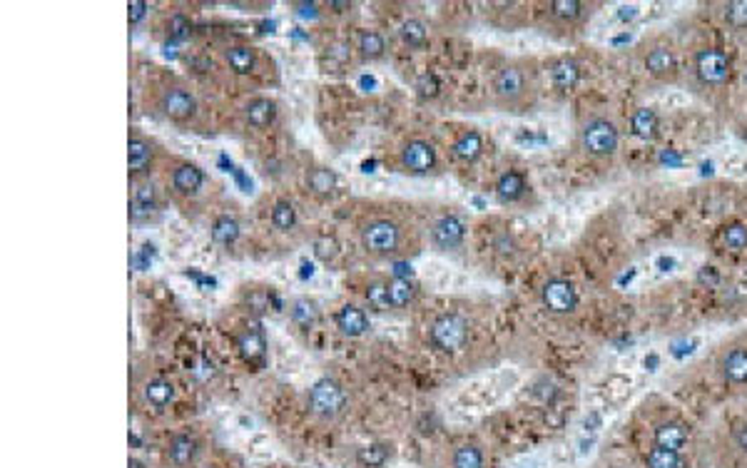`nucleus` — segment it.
Here are the masks:
<instances>
[{
    "instance_id": "1",
    "label": "nucleus",
    "mask_w": 747,
    "mask_h": 468,
    "mask_svg": "<svg viewBox=\"0 0 747 468\" xmlns=\"http://www.w3.org/2000/svg\"><path fill=\"white\" fill-rule=\"evenodd\" d=\"M683 50V88L715 112H730L735 102L738 73L722 43L702 36Z\"/></svg>"
},
{
    "instance_id": "2",
    "label": "nucleus",
    "mask_w": 747,
    "mask_h": 468,
    "mask_svg": "<svg viewBox=\"0 0 747 468\" xmlns=\"http://www.w3.org/2000/svg\"><path fill=\"white\" fill-rule=\"evenodd\" d=\"M633 423H636L638 441L680 451L688 456H702V433L665 396L650 394L643 399L636 409Z\"/></svg>"
},
{
    "instance_id": "3",
    "label": "nucleus",
    "mask_w": 747,
    "mask_h": 468,
    "mask_svg": "<svg viewBox=\"0 0 747 468\" xmlns=\"http://www.w3.org/2000/svg\"><path fill=\"white\" fill-rule=\"evenodd\" d=\"M541 73L544 68L534 57H514L498 65L489 80L493 108L511 115L535 110L541 100Z\"/></svg>"
},
{
    "instance_id": "4",
    "label": "nucleus",
    "mask_w": 747,
    "mask_h": 468,
    "mask_svg": "<svg viewBox=\"0 0 747 468\" xmlns=\"http://www.w3.org/2000/svg\"><path fill=\"white\" fill-rule=\"evenodd\" d=\"M702 459L711 468H747V401H730L702 433Z\"/></svg>"
},
{
    "instance_id": "5",
    "label": "nucleus",
    "mask_w": 747,
    "mask_h": 468,
    "mask_svg": "<svg viewBox=\"0 0 747 468\" xmlns=\"http://www.w3.org/2000/svg\"><path fill=\"white\" fill-rule=\"evenodd\" d=\"M623 145V120L613 108H588L576 122V152L583 162L610 170Z\"/></svg>"
},
{
    "instance_id": "6",
    "label": "nucleus",
    "mask_w": 747,
    "mask_h": 468,
    "mask_svg": "<svg viewBox=\"0 0 747 468\" xmlns=\"http://www.w3.org/2000/svg\"><path fill=\"white\" fill-rule=\"evenodd\" d=\"M636 63L648 88H683V50L680 43L663 30L640 37Z\"/></svg>"
},
{
    "instance_id": "7",
    "label": "nucleus",
    "mask_w": 747,
    "mask_h": 468,
    "mask_svg": "<svg viewBox=\"0 0 747 468\" xmlns=\"http://www.w3.org/2000/svg\"><path fill=\"white\" fill-rule=\"evenodd\" d=\"M600 8L603 3H591V0H548V3H541L538 26L545 36L563 43H573L586 36V30Z\"/></svg>"
},
{
    "instance_id": "8",
    "label": "nucleus",
    "mask_w": 747,
    "mask_h": 468,
    "mask_svg": "<svg viewBox=\"0 0 747 468\" xmlns=\"http://www.w3.org/2000/svg\"><path fill=\"white\" fill-rule=\"evenodd\" d=\"M712 374L728 401H747V329L720 341L712 354Z\"/></svg>"
},
{
    "instance_id": "9",
    "label": "nucleus",
    "mask_w": 747,
    "mask_h": 468,
    "mask_svg": "<svg viewBox=\"0 0 747 468\" xmlns=\"http://www.w3.org/2000/svg\"><path fill=\"white\" fill-rule=\"evenodd\" d=\"M361 249L374 259H389L401 252L404 227L391 217H369L359 224Z\"/></svg>"
},
{
    "instance_id": "10",
    "label": "nucleus",
    "mask_w": 747,
    "mask_h": 468,
    "mask_svg": "<svg viewBox=\"0 0 747 468\" xmlns=\"http://www.w3.org/2000/svg\"><path fill=\"white\" fill-rule=\"evenodd\" d=\"M431 347L441 354H456L462 351L471 339V324L466 317L456 312H443L436 317L429 327Z\"/></svg>"
},
{
    "instance_id": "11",
    "label": "nucleus",
    "mask_w": 747,
    "mask_h": 468,
    "mask_svg": "<svg viewBox=\"0 0 747 468\" xmlns=\"http://www.w3.org/2000/svg\"><path fill=\"white\" fill-rule=\"evenodd\" d=\"M541 304L548 314L554 317H573L581 307V294L578 286L565 276H548L541 285Z\"/></svg>"
},
{
    "instance_id": "12",
    "label": "nucleus",
    "mask_w": 747,
    "mask_h": 468,
    "mask_svg": "<svg viewBox=\"0 0 747 468\" xmlns=\"http://www.w3.org/2000/svg\"><path fill=\"white\" fill-rule=\"evenodd\" d=\"M306 401H309V411L314 416H319L324 421H332L337 416H342L344 409H347V391L334 379H319L309 389Z\"/></svg>"
},
{
    "instance_id": "13",
    "label": "nucleus",
    "mask_w": 747,
    "mask_h": 468,
    "mask_svg": "<svg viewBox=\"0 0 747 468\" xmlns=\"http://www.w3.org/2000/svg\"><path fill=\"white\" fill-rule=\"evenodd\" d=\"M439 165V152L436 147L424 138L406 140L399 150V167L409 175H429Z\"/></svg>"
},
{
    "instance_id": "14",
    "label": "nucleus",
    "mask_w": 747,
    "mask_h": 468,
    "mask_svg": "<svg viewBox=\"0 0 747 468\" xmlns=\"http://www.w3.org/2000/svg\"><path fill=\"white\" fill-rule=\"evenodd\" d=\"M493 194L503 207H518V204H526L534 197V187H531V180L521 167H508L496 177Z\"/></svg>"
},
{
    "instance_id": "15",
    "label": "nucleus",
    "mask_w": 747,
    "mask_h": 468,
    "mask_svg": "<svg viewBox=\"0 0 747 468\" xmlns=\"http://www.w3.org/2000/svg\"><path fill=\"white\" fill-rule=\"evenodd\" d=\"M636 468H698L695 456L680 453V451L663 449L646 441H636V453H633Z\"/></svg>"
},
{
    "instance_id": "16",
    "label": "nucleus",
    "mask_w": 747,
    "mask_h": 468,
    "mask_svg": "<svg viewBox=\"0 0 747 468\" xmlns=\"http://www.w3.org/2000/svg\"><path fill=\"white\" fill-rule=\"evenodd\" d=\"M157 108L172 122H190L197 115V98L187 85L172 83L157 98Z\"/></svg>"
},
{
    "instance_id": "17",
    "label": "nucleus",
    "mask_w": 747,
    "mask_h": 468,
    "mask_svg": "<svg viewBox=\"0 0 747 468\" xmlns=\"http://www.w3.org/2000/svg\"><path fill=\"white\" fill-rule=\"evenodd\" d=\"M429 239H431L436 252H456L466 242V222L459 214L446 212V214H441V217H436L431 222Z\"/></svg>"
},
{
    "instance_id": "18",
    "label": "nucleus",
    "mask_w": 747,
    "mask_h": 468,
    "mask_svg": "<svg viewBox=\"0 0 747 468\" xmlns=\"http://www.w3.org/2000/svg\"><path fill=\"white\" fill-rule=\"evenodd\" d=\"M157 160V145L150 138H145L142 132L132 130L128 142V165H130V177L132 182H145L152 172Z\"/></svg>"
},
{
    "instance_id": "19",
    "label": "nucleus",
    "mask_w": 747,
    "mask_h": 468,
    "mask_svg": "<svg viewBox=\"0 0 747 468\" xmlns=\"http://www.w3.org/2000/svg\"><path fill=\"white\" fill-rule=\"evenodd\" d=\"M712 18L730 33H747V0H722L712 3Z\"/></svg>"
},
{
    "instance_id": "20",
    "label": "nucleus",
    "mask_w": 747,
    "mask_h": 468,
    "mask_svg": "<svg viewBox=\"0 0 747 468\" xmlns=\"http://www.w3.org/2000/svg\"><path fill=\"white\" fill-rule=\"evenodd\" d=\"M170 184L180 197H194L204 187L202 167L194 162H177L170 172Z\"/></svg>"
},
{
    "instance_id": "21",
    "label": "nucleus",
    "mask_w": 747,
    "mask_h": 468,
    "mask_svg": "<svg viewBox=\"0 0 747 468\" xmlns=\"http://www.w3.org/2000/svg\"><path fill=\"white\" fill-rule=\"evenodd\" d=\"M545 75H548V80L558 90H573L578 85V80H581V65L576 63L571 56L551 57L545 63Z\"/></svg>"
},
{
    "instance_id": "22",
    "label": "nucleus",
    "mask_w": 747,
    "mask_h": 468,
    "mask_svg": "<svg viewBox=\"0 0 747 468\" xmlns=\"http://www.w3.org/2000/svg\"><path fill=\"white\" fill-rule=\"evenodd\" d=\"M481 155H483V138H481L479 130L469 128L453 138L451 142L453 160H459L463 165H473V162H479Z\"/></svg>"
},
{
    "instance_id": "23",
    "label": "nucleus",
    "mask_w": 747,
    "mask_h": 468,
    "mask_svg": "<svg viewBox=\"0 0 747 468\" xmlns=\"http://www.w3.org/2000/svg\"><path fill=\"white\" fill-rule=\"evenodd\" d=\"M237 347H240L242 359L247 361L249 367H262L265 364V357H267V341H265V334L259 327H252V329H244L237 339Z\"/></svg>"
},
{
    "instance_id": "24",
    "label": "nucleus",
    "mask_w": 747,
    "mask_h": 468,
    "mask_svg": "<svg viewBox=\"0 0 747 468\" xmlns=\"http://www.w3.org/2000/svg\"><path fill=\"white\" fill-rule=\"evenodd\" d=\"M720 247L730 255H745L747 252V220L732 217L718 230Z\"/></svg>"
},
{
    "instance_id": "25",
    "label": "nucleus",
    "mask_w": 747,
    "mask_h": 468,
    "mask_svg": "<svg viewBox=\"0 0 747 468\" xmlns=\"http://www.w3.org/2000/svg\"><path fill=\"white\" fill-rule=\"evenodd\" d=\"M244 120L249 128L265 130L277 120V102L269 98H254L244 105Z\"/></svg>"
},
{
    "instance_id": "26",
    "label": "nucleus",
    "mask_w": 747,
    "mask_h": 468,
    "mask_svg": "<svg viewBox=\"0 0 747 468\" xmlns=\"http://www.w3.org/2000/svg\"><path fill=\"white\" fill-rule=\"evenodd\" d=\"M222 56H224V65H227L234 75H249L257 68V50L252 46H244V43L224 47Z\"/></svg>"
},
{
    "instance_id": "27",
    "label": "nucleus",
    "mask_w": 747,
    "mask_h": 468,
    "mask_svg": "<svg viewBox=\"0 0 747 468\" xmlns=\"http://www.w3.org/2000/svg\"><path fill=\"white\" fill-rule=\"evenodd\" d=\"M628 130H630V135L640 140H655L660 132V118L653 108H636L628 120Z\"/></svg>"
},
{
    "instance_id": "28",
    "label": "nucleus",
    "mask_w": 747,
    "mask_h": 468,
    "mask_svg": "<svg viewBox=\"0 0 747 468\" xmlns=\"http://www.w3.org/2000/svg\"><path fill=\"white\" fill-rule=\"evenodd\" d=\"M337 327H339L344 337H361V334L369 331V317L359 307L344 304L342 309L337 312Z\"/></svg>"
},
{
    "instance_id": "29",
    "label": "nucleus",
    "mask_w": 747,
    "mask_h": 468,
    "mask_svg": "<svg viewBox=\"0 0 747 468\" xmlns=\"http://www.w3.org/2000/svg\"><path fill=\"white\" fill-rule=\"evenodd\" d=\"M160 207V200H157V190L150 182H138V190L132 194V220L135 222H145L150 220L152 214Z\"/></svg>"
},
{
    "instance_id": "30",
    "label": "nucleus",
    "mask_w": 747,
    "mask_h": 468,
    "mask_svg": "<svg viewBox=\"0 0 747 468\" xmlns=\"http://www.w3.org/2000/svg\"><path fill=\"white\" fill-rule=\"evenodd\" d=\"M339 187V177L334 172L332 167L316 165L306 172V190L314 194V197H332Z\"/></svg>"
},
{
    "instance_id": "31",
    "label": "nucleus",
    "mask_w": 747,
    "mask_h": 468,
    "mask_svg": "<svg viewBox=\"0 0 747 468\" xmlns=\"http://www.w3.org/2000/svg\"><path fill=\"white\" fill-rule=\"evenodd\" d=\"M167 453H170V461H172L177 468L192 466L194 459H197V453H200V443H197V439L190 436V433H177L175 439L170 441Z\"/></svg>"
},
{
    "instance_id": "32",
    "label": "nucleus",
    "mask_w": 747,
    "mask_h": 468,
    "mask_svg": "<svg viewBox=\"0 0 747 468\" xmlns=\"http://www.w3.org/2000/svg\"><path fill=\"white\" fill-rule=\"evenodd\" d=\"M451 468H486V453L473 441L459 443L451 453Z\"/></svg>"
},
{
    "instance_id": "33",
    "label": "nucleus",
    "mask_w": 747,
    "mask_h": 468,
    "mask_svg": "<svg viewBox=\"0 0 747 468\" xmlns=\"http://www.w3.org/2000/svg\"><path fill=\"white\" fill-rule=\"evenodd\" d=\"M399 37L404 40L406 47L411 50H421L429 43V28H426L424 20L419 18H406L401 26H399Z\"/></svg>"
},
{
    "instance_id": "34",
    "label": "nucleus",
    "mask_w": 747,
    "mask_h": 468,
    "mask_svg": "<svg viewBox=\"0 0 747 468\" xmlns=\"http://www.w3.org/2000/svg\"><path fill=\"white\" fill-rule=\"evenodd\" d=\"M240 234H242L240 222H237V217H232V214H220V217L213 222V239L217 244H222V247L234 244V242L240 239Z\"/></svg>"
},
{
    "instance_id": "35",
    "label": "nucleus",
    "mask_w": 747,
    "mask_h": 468,
    "mask_svg": "<svg viewBox=\"0 0 747 468\" xmlns=\"http://www.w3.org/2000/svg\"><path fill=\"white\" fill-rule=\"evenodd\" d=\"M357 50H359L364 60H381L384 53H387L384 36L377 33V30H361L359 37H357Z\"/></svg>"
},
{
    "instance_id": "36",
    "label": "nucleus",
    "mask_w": 747,
    "mask_h": 468,
    "mask_svg": "<svg viewBox=\"0 0 747 468\" xmlns=\"http://www.w3.org/2000/svg\"><path fill=\"white\" fill-rule=\"evenodd\" d=\"M145 399H148L155 409H165V406L172 404V399H175V386L170 384L167 379H152V381L145 384Z\"/></svg>"
},
{
    "instance_id": "37",
    "label": "nucleus",
    "mask_w": 747,
    "mask_h": 468,
    "mask_svg": "<svg viewBox=\"0 0 747 468\" xmlns=\"http://www.w3.org/2000/svg\"><path fill=\"white\" fill-rule=\"evenodd\" d=\"M416 286L409 279H391L389 282V302L391 309H404L409 304H414Z\"/></svg>"
},
{
    "instance_id": "38",
    "label": "nucleus",
    "mask_w": 747,
    "mask_h": 468,
    "mask_svg": "<svg viewBox=\"0 0 747 468\" xmlns=\"http://www.w3.org/2000/svg\"><path fill=\"white\" fill-rule=\"evenodd\" d=\"M272 224H275V230L279 232L295 230L296 224L295 204L289 203V200H277L275 207H272Z\"/></svg>"
},
{
    "instance_id": "39",
    "label": "nucleus",
    "mask_w": 747,
    "mask_h": 468,
    "mask_svg": "<svg viewBox=\"0 0 747 468\" xmlns=\"http://www.w3.org/2000/svg\"><path fill=\"white\" fill-rule=\"evenodd\" d=\"M364 296H367V302H369L371 309H377V312H387V309H391V302H389V282H384V279H374L371 285H367Z\"/></svg>"
},
{
    "instance_id": "40",
    "label": "nucleus",
    "mask_w": 747,
    "mask_h": 468,
    "mask_svg": "<svg viewBox=\"0 0 747 468\" xmlns=\"http://www.w3.org/2000/svg\"><path fill=\"white\" fill-rule=\"evenodd\" d=\"M357 461L364 468H381L389 461V449L384 443H371L357 451Z\"/></svg>"
},
{
    "instance_id": "41",
    "label": "nucleus",
    "mask_w": 747,
    "mask_h": 468,
    "mask_svg": "<svg viewBox=\"0 0 747 468\" xmlns=\"http://www.w3.org/2000/svg\"><path fill=\"white\" fill-rule=\"evenodd\" d=\"M292 319L299 324H312L316 319V304L306 296H299L292 302Z\"/></svg>"
},
{
    "instance_id": "42",
    "label": "nucleus",
    "mask_w": 747,
    "mask_h": 468,
    "mask_svg": "<svg viewBox=\"0 0 747 468\" xmlns=\"http://www.w3.org/2000/svg\"><path fill=\"white\" fill-rule=\"evenodd\" d=\"M735 100L740 102L742 112H747V53L742 57V65L738 70V88H735Z\"/></svg>"
},
{
    "instance_id": "43",
    "label": "nucleus",
    "mask_w": 747,
    "mask_h": 468,
    "mask_svg": "<svg viewBox=\"0 0 747 468\" xmlns=\"http://www.w3.org/2000/svg\"><path fill=\"white\" fill-rule=\"evenodd\" d=\"M416 90H419L421 98H436L439 95V80H436L434 75H424L419 80V85H416Z\"/></svg>"
},
{
    "instance_id": "44",
    "label": "nucleus",
    "mask_w": 747,
    "mask_h": 468,
    "mask_svg": "<svg viewBox=\"0 0 747 468\" xmlns=\"http://www.w3.org/2000/svg\"><path fill=\"white\" fill-rule=\"evenodd\" d=\"M170 30H172V36H175L177 40H185V37H190V20L177 13L175 18L170 20Z\"/></svg>"
},
{
    "instance_id": "45",
    "label": "nucleus",
    "mask_w": 747,
    "mask_h": 468,
    "mask_svg": "<svg viewBox=\"0 0 747 468\" xmlns=\"http://www.w3.org/2000/svg\"><path fill=\"white\" fill-rule=\"evenodd\" d=\"M316 257H322V259L337 257V242L329 237L319 239V242H316Z\"/></svg>"
},
{
    "instance_id": "46",
    "label": "nucleus",
    "mask_w": 747,
    "mask_h": 468,
    "mask_svg": "<svg viewBox=\"0 0 747 468\" xmlns=\"http://www.w3.org/2000/svg\"><path fill=\"white\" fill-rule=\"evenodd\" d=\"M148 3H142V0H135V3H130V26H138L140 20L148 16Z\"/></svg>"
},
{
    "instance_id": "47",
    "label": "nucleus",
    "mask_w": 747,
    "mask_h": 468,
    "mask_svg": "<svg viewBox=\"0 0 747 468\" xmlns=\"http://www.w3.org/2000/svg\"><path fill=\"white\" fill-rule=\"evenodd\" d=\"M596 468H636V463L633 461L623 459V456H608V459H603Z\"/></svg>"
},
{
    "instance_id": "48",
    "label": "nucleus",
    "mask_w": 747,
    "mask_h": 468,
    "mask_svg": "<svg viewBox=\"0 0 747 468\" xmlns=\"http://www.w3.org/2000/svg\"><path fill=\"white\" fill-rule=\"evenodd\" d=\"M204 468H213V466H204Z\"/></svg>"
}]
</instances>
